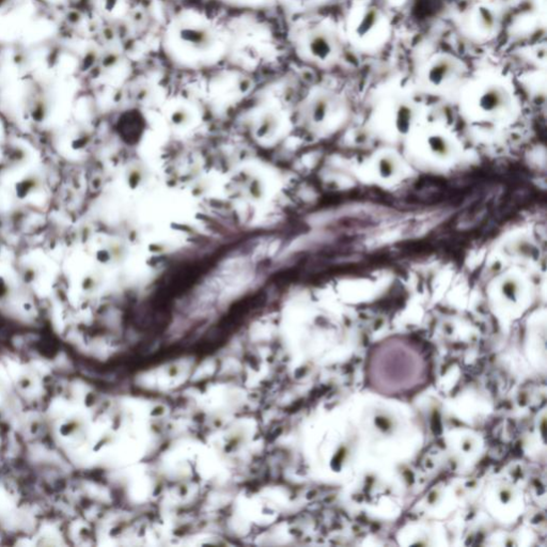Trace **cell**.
<instances>
[{"label": "cell", "instance_id": "6da1fadb", "mask_svg": "<svg viewBox=\"0 0 547 547\" xmlns=\"http://www.w3.org/2000/svg\"><path fill=\"white\" fill-rule=\"evenodd\" d=\"M229 45L224 27L196 8L175 13L167 23L162 38L166 58L175 68L188 71L216 67L225 59Z\"/></svg>", "mask_w": 547, "mask_h": 547}, {"label": "cell", "instance_id": "7a4b0ae2", "mask_svg": "<svg viewBox=\"0 0 547 547\" xmlns=\"http://www.w3.org/2000/svg\"><path fill=\"white\" fill-rule=\"evenodd\" d=\"M306 49L313 59L326 61L332 53V44L325 33L314 31L306 40Z\"/></svg>", "mask_w": 547, "mask_h": 547}, {"label": "cell", "instance_id": "3957f363", "mask_svg": "<svg viewBox=\"0 0 547 547\" xmlns=\"http://www.w3.org/2000/svg\"><path fill=\"white\" fill-rule=\"evenodd\" d=\"M456 71V64L448 58H440L432 64L428 72V80L433 86H440Z\"/></svg>", "mask_w": 547, "mask_h": 547}, {"label": "cell", "instance_id": "277c9868", "mask_svg": "<svg viewBox=\"0 0 547 547\" xmlns=\"http://www.w3.org/2000/svg\"><path fill=\"white\" fill-rule=\"evenodd\" d=\"M506 100V94L502 89L490 87L480 96L479 106L485 113H494L505 105Z\"/></svg>", "mask_w": 547, "mask_h": 547}, {"label": "cell", "instance_id": "5b68a950", "mask_svg": "<svg viewBox=\"0 0 547 547\" xmlns=\"http://www.w3.org/2000/svg\"><path fill=\"white\" fill-rule=\"evenodd\" d=\"M378 20H379V13L375 8H372V9H370V10H368L364 14L363 18H361V21L359 22L356 28V33L359 38H364V36H366L371 30H372L375 27V25L378 23Z\"/></svg>", "mask_w": 547, "mask_h": 547}, {"label": "cell", "instance_id": "8992f818", "mask_svg": "<svg viewBox=\"0 0 547 547\" xmlns=\"http://www.w3.org/2000/svg\"><path fill=\"white\" fill-rule=\"evenodd\" d=\"M413 109L407 105H400L395 115V127L401 134H406L410 131L413 123Z\"/></svg>", "mask_w": 547, "mask_h": 547}, {"label": "cell", "instance_id": "52a82bcc", "mask_svg": "<svg viewBox=\"0 0 547 547\" xmlns=\"http://www.w3.org/2000/svg\"><path fill=\"white\" fill-rule=\"evenodd\" d=\"M219 2L238 9H262L270 6L274 0H219Z\"/></svg>", "mask_w": 547, "mask_h": 547}, {"label": "cell", "instance_id": "ba28073f", "mask_svg": "<svg viewBox=\"0 0 547 547\" xmlns=\"http://www.w3.org/2000/svg\"><path fill=\"white\" fill-rule=\"evenodd\" d=\"M478 16H479V23L483 29L489 31L492 30L495 26V16L493 12L489 10L486 7H480L478 10Z\"/></svg>", "mask_w": 547, "mask_h": 547}, {"label": "cell", "instance_id": "9c48e42d", "mask_svg": "<svg viewBox=\"0 0 547 547\" xmlns=\"http://www.w3.org/2000/svg\"><path fill=\"white\" fill-rule=\"evenodd\" d=\"M429 145L431 150L437 155L444 156L450 152V145L440 136H432L429 138Z\"/></svg>", "mask_w": 547, "mask_h": 547}, {"label": "cell", "instance_id": "30bf717a", "mask_svg": "<svg viewBox=\"0 0 547 547\" xmlns=\"http://www.w3.org/2000/svg\"><path fill=\"white\" fill-rule=\"evenodd\" d=\"M327 110H328V104L325 98H319L315 101V103L313 105V110H312V117L314 121L315 122L323 121L326 117Z\"/></svg>", "mask_w": 547, "mask_h": 547}, {"label": "cell", "instance_id": "8fae6325", "mask_svg": "<svg viewBox=\"0 0 547 547\" xmlns=\"http://www.w3.org/2000/svg\"><path fill=\"white\" fill-rule=\"evenodd\" d=\"M377 167L379 174H381V177L384 179H389L392 177L394 173V162L391 159H389V157H383V159L379 160Z\"/></svg>", "mask_w": 547, "mask_h": 547}, {"label": "cell", "instance_id": "7c38bea8", "mask_svg": "<svg viewBox=\"0 0 547 547\" xmlns=\"http://www.w3.org/2000/svg\"><path fill=\"white\" fill-rule=\"evenodd\" d=\"M518 290H520V285H518L517 281L514 279H507L502 286V291L504 296L510 301H515L518 294Z\"/></svg>", "mask_w": 547, "mask_h": 547}, {"label": "cell", "instance_id": "4fadbf2b", "mask_svg": "<svg viewBox=\"0 0 547 547\" xmlns=\"http://www.w3.org/2000/svg\"><path fill=\"white\" fill-rule=\"evenodd\" d=\"M11 2L12 0H0V10H4L5 8L10 5Z\"/></svg>", "mask_w": 547, "mask_h": 547}]
</instances>
